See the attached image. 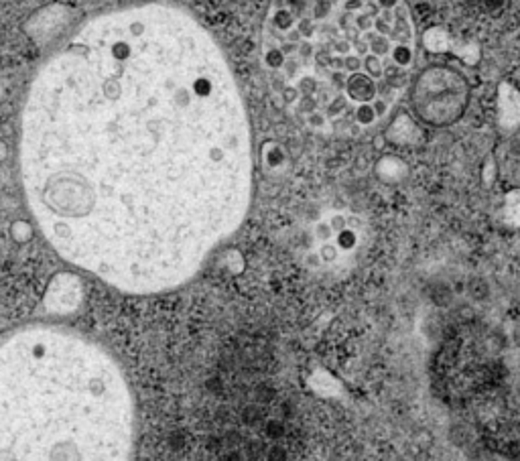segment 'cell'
Wrapping results in <instances>:
<instances>
[{"label":"cell","mask_w":520,"mask_h":461,"mask_svg":"<svg viewBox=\"0 0 520 461\" xmlns=\"http://www.w3.org/2000/svg\"><path fill=\"white\" fill-rule=\"evenodd\" d=\"M317 254H320V261H322V264H334V262H337V258H339L341 250L337 248L336 242H323Z\"/></svg>","instance_id":"19"},{"label":"cell","mask_w":520,"mask_h":461,"mask_svg":"<svg viewBox=\"0 0 520 461\" xmlns=\"http://www.w3.org/2000/svg\"><path fill=\"white\" fill-rule=\"evenodd\" d=\"M315 236H317V240H322V242H332V240L336 238V230L332 228V224H329L327 220H322V222L315 224Z\"/></svg>","instance_id":"22"},{"label":"cell","mask_w":520,"mask_h":461,"mask_svg":"<svg viewBox=\"0 0 520 461\" xmlns=\"http://www.w3.org/2000/svg\"><path fill=\"white\" fill-rule=\"evenodd\" d=\"M423 41H425V47H427V51L431 53H453L456 51V41L451 39V35L441 29V27H431L427 33H425V37H423Z\"/></svg>","instance_id":"9"},{"label":"cell","mask_w":520,"mask_h":461,"mask_svg":"<svg viewBox=\"0 0 520 461\" xmlns=\"http://www.w3.org/2000/svg\"><path fill=\"white\" fill-rule=\"evenodd\" d=\"M374 173L383 183L398 185L409 177V165L397 154H384L374 165Z\"/></svg>","instance_id":"7"},{"label":"cell","mask_w":520,"mask_h":461,"mask_svg":"<svg viewBox=\"0 0 520 461\" xmlns=\"http://www.w3.org/2000/svg\"><path fill=\"white\" fill-rule=\"evenodd\" d=\"M344 72L350 76V74H356V72H364V57L356 55V53H350L344 57Z\"/></svg>","instance_id":"21"},{"label":"cell","mask_w":520,"mask_h":461,"mask_svg":"<svg viewBox=\"0 0 520 461\" xmlns=\"http://www.w3.org/2000/svg\"><path fill=\"white\" fill-rule=\"evenodd\" d=\"M384 77L388 79L390 86H405L407 79V69L400 67L397 63L390 62V65H384Z\"/></svg>","instance_id":"17"},{"label":"cell","mask_w":520,"mask_h":461,"mask_svg":"<svg viewBox=\"0 0 520 461\" xmlns=\"http://www.w3.org/2000/svg\"><path fill=\"white\" fill-rule=\"evenodd\" d=\"M346 98L350 100V104H366L372 102L378 96V84L374 77H370L366 72H356L350 74L346 79V88H344Z\"/></svg>","instance_id":"6"},{"label":"cell","mask_w":520,"mask_h":461,"mask_svg":"<svg viewBox=\"0 0 520 461\" xmlns=\"http://www.w3.org/2000/svg\"><path fill=\"white\" fill-rule=\"evenodd\" d=\"M336 244L341 252H352L358 246V234L350 228H344L336 234Z\"/></svg>","instance_id":"16"},{"label":"cell","mask_w":520,"mask_h":461,"mask_svg":"<svg viewBox=\"0 0 520 461\" xmlns=\"http://www.w3.org/2000/svg\"><path fill=\"white\" fill-rule=\"evenodd\" d=\"M498 128L502 135L520 130V92L512 84L498 86Z\"/></svg>","instance_id":"4"},{"label":"cell","mask_w":520,"mask_h":461,"mask_svg":"<svg viewBox=\"0 0 520 461\" xmlns=\"http://www.w3.org/2000/svg\"><path fill=\"white\" fill-rule=\"evenodd\" d=\"M384 139L390 144H397V147H414V144H421L425 140V135H423L421 126L414 123L407 112H400L390 123L388 130L384 132Z\"/></svg>","instance_id":"5"},{"label":"cell","mask_w":520,"mask_h":461,"mask_svg":"<svg viewBox=\"0 0 520 461\" xmlns=\"http://www.w3.org/2000/svg\"><path fill=\"white\" fill-rule=\"evenodd\" d=\"M504 4H506V0H484V8H486L488 13H496V11H500Z\"/></svg>","instance_id":"26"},{"label":"cell","mask_w":520,"mask_h":461,"mask_svg":"<svg viewBox=\"0 0 520 461\" xmlns=\"http://www.w3.org/2000/svg\"><path fill=\"white\" fill-rule=\"evenodd\" d=\"M508 153L512 154L514 159H520V137H514L508 144Z\"/></svg>","instance_id":"27"},{"label":"cell","mask_w":520,"mask_h":461,"mask_svg":"<svg viewBox=\"0 0 520 461\" xmlns=\"http://www.w3.org/2000/svg\"><path fill=\"white\" fill-rule=\"evenodd\" d=\"M23 171L65 258L135 291L179 283L248 200V126L222 55L165 8L88 25L33 86Z\"/></svg>","instance_id":"1"},{"label":"cell","mask_w":520,"mask_h":461,"mask_svg":"<svg viewBox=\"0 0 520 461\" xmlns=\"http://www.w3.org/2000/svg\"><path fill=\"white\" fill-rule=\"evenodd\" d=\"M500 222L508 228H520V189H510L504 195Z\"/></svg>","instance_id":"10"},{"label":"cell","mask_w":520,"mask_h":461,"mask_svg":"<svg viewBox=\"0 0 520 461\" xmlns=\"http://www.w3.org/2000/svg\"><path fill=\"white\" fill-rule=\"evenodd\" d=\"M378 120L376 112H374V106L372 102H366V104H356L354 106V123L358 126H372V124Z\"/></svg>","instance_id":"12"},{"label":"cell","mask_w":520,"mask_h":461,"mask_svg":"<svg viewBox=\"0 0 520 461\" xmlns=\"http://www.w3.org/2000/svg\"><path fill=\"white\" fill-rule=\"evenodd\" d=\"M411 108L421 123L445 128L456 124L470 106V84L465 76L449 65H431L414 77Z\"/></svg>","instance_id":"3"},{"label":"cell","mask_w":520,"mask_h":461,"mask_svg":"<svg viewBox=\"0 0 520 461\" xmlns=\"http://www.w3.org/2000/svg\"><path fill=\"white\" fill-rule=\"evenodd\" d=\"M390 27H392V25H390L388 21H384L380 15L374 16V31L376 33H380V35H386V37H388V35H390Z\"/></svg>","instance_id":"24"},{"label":"cell","mask_w":520,"mask_h":461,"mask_svg":"<svg viewBox=\"0 0 520 461\" xmlns=\"http://www.w3.org/2000/svg\"><path fill=\"white\" fill-rule=\"evenodd\" d=\"M329 224H332V228L337 232H341L344 228H348V217L344 214H332L329 215V220H327Z\"/></svg>","instance_id":"23"},{"label":"cell","mask_w":520,"mask_h":461,"mask_svg":"<svg viewBox=\"0 0 520 461\" xmlns=\"http://www.w3.org/2000/svg\"><path fill=\"white\" fill-rule=\"evenodd\" d=\"M496 179H498V163L494 156H488L484 167H482V183H484V187H492L496 183Z\"/></svg>","instance_id":"18"},{"label":"cell","mask_w":520,"mask_h":461,"mask_svg":"<svg viewBox=\"0 0 520 461\" xmlns=\"http://www.w3.org/2000/svg\"><path fill=\"white\" fill-rule=\"evenodd\" d=\"M392 41H390V37H386V35H380V33H376V37L370 41V53H374V55H378V57H388L390 55V49H392Z\"/></svg>","instance_id":"14"},{"label":"cell","mask_w":520,"mask_h":461,"mask_svg":"<svg viewBox=\"0 0 520 461\" xmlns=\"http://www.w3.org/2000/svg\"><path fill=\"white\" fill-rule=\"evenodd\" d=\"M390 62L409 69L414 62V49L409 43H395L390 49Z\"/></svg>","instance_id":"11"},{"label":"cell","mask_w":520,"mask_h":461,"mask_svg":"<svg viewBox=\"0 0 520 461\" xmlns=\"http://www.w3.org/2000/svg\"><path fill=\"white\" fill-rule=\"evenodd\" d=\"M390 41L392 43H409L413 45L414 41V25L411 11L405 2H400L397 8L392 11V27H390Z\"/></svg>","instance_id":"8"},{"label":"cell","mask_w":520,"mask_h":461,"mask_svg":"<svg viewBox=\"0 0 520 461\" xmlns=\"http://www.w3.org/2000/svg\"><path fill=\"white\" fill-rule=\"evenodd\" d=\"M372 106H374V112H376V116H378V118L386 116V112H388V102H386L384 98L376 96V98L372 100Z\"/></svg>","instance_id":"25"},{"label":"cell","mask_w":520,"mask_h":461,"mask_svg":"<svg viewBox=\"0 0 520 461\" xmlns=\"http://www.w3.org/2000/svg\"><path fill=\"white\" fill-rule=\"evenodd\" d=\"M364 72H366L370 77H374L376 81L383 79L384 77L383 57H378V55H374V53H368L366 57H364Z\"/></svg>","instance_id":"15"},{"label":"cell","mask_w":520,"mask_h":461,"mask_svg":"<svg viewBox=\"0 0 520 461\" xmlns=\"http://www.w3.org/2000/svg\"><path fill=\"white\" fill-rule=\"evenodd\" d=\"M468 292L474 301H486L490 297V283L486 278L474 277L468 283Z\"/></svg>","instance_id":"13"},{"label":"cell","mask_w":520,"mask_h":461,"mask_svg":"<svg viewBox=\"0 0 520 461\" xmlns=\"http://www.w3.org/2000/svg\"><path fill=\"white\" fill-rule=\"evenodd\" d=\"M354 25H356V29L360 33L370 31V29H374V16L364 8V11H360V13L354 15Z\"/></svg>","instance_id":"20"},{"label":"cell","mask_w":520,"mask_h":461,"mask_svg":"<svg viewBox=\"0 0 520 461\" xmlns=\"http://www.w3.org/2000/svg\"><path fill=\"white\" fill-rule=\"evenodd\" d=\"M383 11H395L402 0H376Z\"/></svg>","instance_id":"28"},{"label":"cell","mask_w":520,"mask_h":461,"mask_svg":"<svg viewBox=\"0 0 520 461\" xmlns=\"http://www.w3.org/2000/svg\"><path fill=\"white\" fill-rule=\"evenodd\" d=\"M132 415L96 346L35 329L0 348V460H123Z\"/></svg>","instance_id":"2"}]
</instances>
